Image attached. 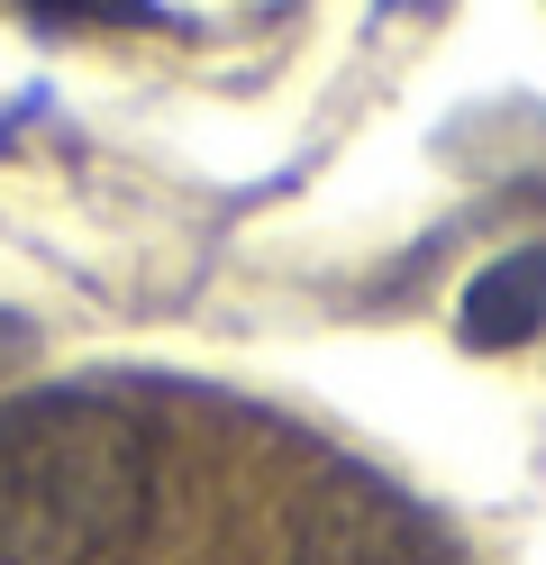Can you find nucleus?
<instances>
[{
    "instance_id": "4",
    "label": "nucleus",
    "mask_w": 546,
    "mask_h": 565,
    "mask_svg": "<svg viewBox=\"0 0 546 565\" xmlns=\"http://www.w3.org/2000/svg\"><path fill=\"white\" fill-rule=\"evenodd\" d=\"M19 10H46V19H128V28H146V19H156V0H19Z\"/></svg>"
},
{
    "instance_id": "3",
    "label": "nucleus",
    "mask_w": 546,
    "mask_h": 565,
    "mask_svg": "<svg viewBox=\"0 0 546 565\" xmlns=\"http://www.w3.org/2000/svg\"><path fill=\"white\" fill-rule=\"evenodd\" d=\"M464 347H528L546 329V246H510L501 265H483L456 301Z\"/></svg>"
},
{
    "instance_id": "2",
    "label": "nucleus",
    "mask_w": 546,
    "mask_h": 565,
    "mask_svg": "<svg viewBox=\"0 0 546 565\" xmlns=\"http://www.w3.org/2000/svg\"><path fill=\"white\" fill-rule=\"evenodd\" d=\"M291 565H456V547L437 539V520L419 502H400L374 475H319L291 511Z\"/></svg>"
},
{
    "instance_id": "1",
    "label": "nucleus",
    "mask_w": 546,
    "mask_h": 565,
    "mask_svg": "<svg viewBox=\"0 0 546 565\" xmlns=\"http://www.w3.org/2000/svg\"><path fill=\"white\" fill-rule=\"evenodd\" d=\"M156 502V447L100 393L0 402V565H109Z\"/></svg>"
}]
</instances>
